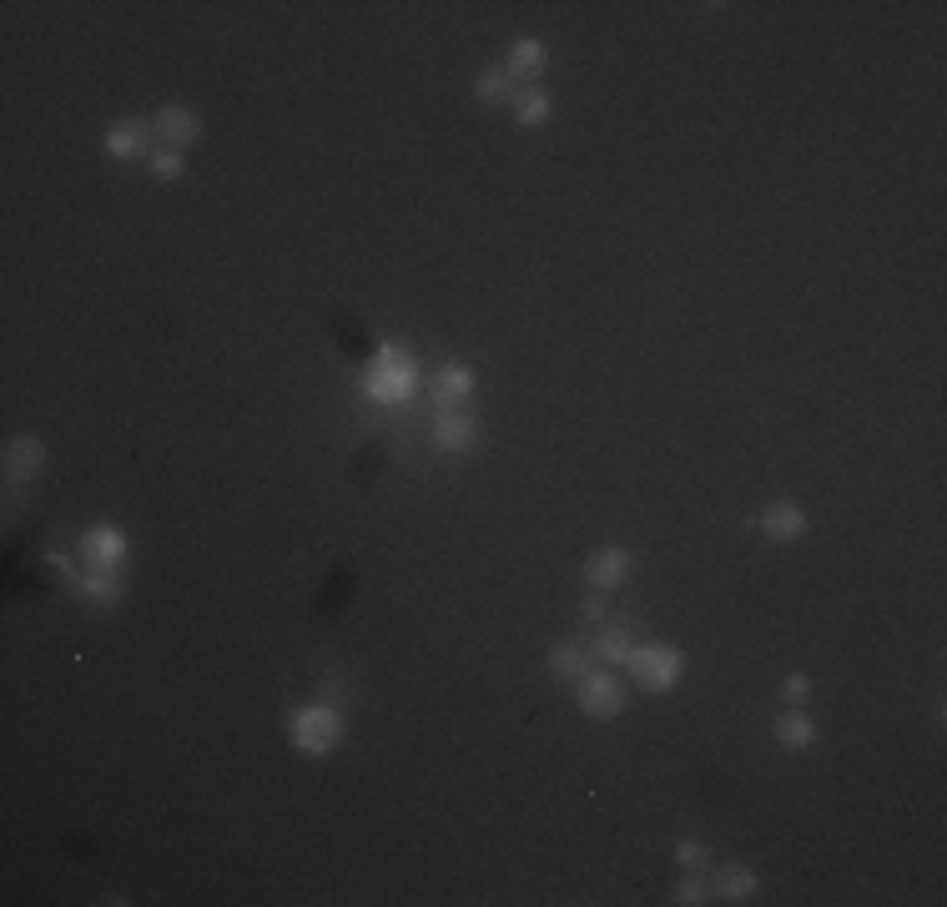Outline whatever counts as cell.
I'll list each match as a JSON object with an SVG mask.
<instances>
[{"label":"cell","mask_w":947,"mask_h":907,"mask_svg":"<svg viewBox=\"0 0 947 907\" xmlns=\"http://www.w3.org/2000/svg\"><path fill=\"white\" fill-rule=\"evenodd\" d=\"M414 383H419V373H414L409 348H403V343H383L363 388H368V399H378V404H403V399L414 394Z\"/></svg>","instance_id":"obj_1"},{"label":"cell","mask_w":947,"mask_h":907,"mask_svg":"<svg viewBox=\"0 0 947 907\" xmlns=\"http://www.w3.org/2000/svg\"><path fill=\"white\" fill-rule=\"evenodd\" d=\"M338 736H343V716H338L333 706H303V711L293 716V746L308 751V756L333 751Z\"/></svg>","instance_id":"obj_2"},{"label":"cell","mask_w":947,"mask_h":907,"mask_svg":"<svg viewBox=\"0 0 947 907\" xmlns=\"http://www.w3.org/2000/svg\"><path fill=\"white\" fill-rule=\"evenodd\" d=\"M625 666H630L635 681L650 686V691H670L675 681H681V656H675L670 645H635Z\"/></svg>","instance_id":"obj_3"},{"label":"cell","mask_w":947,"mask_h":907,"mask_svg":"<svg viewBox=\"0 0 947 907\" xmlns=\"http://www.w3.org/2000/svg\"><path fill=\"white\" fill-rule=\"evenodd\" d=\"M121 555H126L121 530L96 525V530H86V535H81V560H86L91 570H116V565H121Z\"/></svg>","instance_id":"obj_4"},{"label":"cell","mask_w":947,"mask_h":907,"mask_svg":"<svg viewBox=\"0 0 947 907\" xmlns=\"http://www.w3.org/2000/svg\"><path fill=\"white\" fill-rule=\"evenodd\" d=\"M575 686H580V711H585V716H615V711L625 706L620 686H615L610 676H600V671H585Z\"/></svg>","instance_id":"obj_5"},{"label":"cell","mask_w":947,"mask_h":907,"mask_svg":"<svg viewBox=\"0 0 947 907\" xmlns=\"http://www.w3.org/2000/svg\"><path fill=\"white\" fill-rule=\"evenodd\" d=\"M474 394V373L464 368V363H449V368H439V378H434V409L439 414H459V404Z\"/></svg>","instance_id":"obj_6"},{"label":"cell","mask_w":947,"mask_h":907,"mask_svg":"<svg viewBox=\"0 0 947 907\" xmlns=\"http://www.w3.org/2000/svg\"><path fill=\"white\" fill-rule=\"evenodd\" d=\"M152 132H157V126H147V121H121V126H111V132H106V152L111 157H142L152 147Z\"/></svg>","instance_id":"obj_7"},{"label":"cell","mask_w":947,"mask_h":907,"mask_svg":"<svg viewBox=\"0 0 947 907\" xmlns=\"http://www.w3.org/2000/svg\"><path fill=\"white\" fill-rule=\"evenodd\" d=\"M479 439V424L469 419V414H439L434 419V444L444 449V454H459V449H469Z\"/></svg>","instance_id":"obj_8"},{"label":"cell","mask_w":947,"mask_h":907,"mask_svg":"<svg viewBox=\"0 0 947 907\" xmlns=\"http://www.w3.org/2000/svg\"><path fill=\"white\" fill-rule=\"evenodd\" d=\"M157 132H162L172 147H187V142H197L202 121H197V111H187V106H167V111H157Z\"/></svg>","instance_id":"obj_9"},{"label":"cell","mask_w":947,"mask_h":907,"mask_svg":"<svg viewBox=\"0 0 947 907\" xmlns=\"http://www.w3.org/2000/svg\"><path fill=\"white\" fill-rule=\"evenodd\" d=\"M761 530H766L771 540H796V535L806 530V514H801L796 504H771L766 520H761Z\"/></svg>","instance_id":"obj_10"},{"label":"cell","mask_w":947,"mask_h":907,"mask_svg":"<svg viewBox=\"0 0 947 907\" xmlns=\"http://www.w3.org/2000/svg\"><path fill=\"white\" fill-rule=\"evenodd\" d=\"M41 464H46V449H41L36 439H16V444L6 449V474H11V479H31Z\"/></svg>","instance_id":"obj_11"},{"label":"cell","mask_w":947,"mask_h":907,"mask_svg":"<svg viewBox=\"0 0 947 907\" xmlns=\"http://www.w3.org/2000/svg\"><path fill=\"white\" fill-rule=\"evenodd\" d=\"M625 570H630V550H600V555L590 560V585L610 590V585L625 580Z\"/></svg>","instance_id":"obj_12"},{"label":"cell","mask_w":947,"mask_h":907,"mask_svg":"<svg viewBox=\"0 0 947 907\" xmlns=\"http://www.w3.org/2000/svg\"><path fill=\"white\" fill-rule=\"evenodd\" d=\"M545 61H550V56H545V46H539V41H514L504 71L519 81V76H539V71H545Z\"/></svg>","instance_id":"obj_13"},{"label":"cell","mask_w":947,"mask_h":907,"mask_svg":"<svg viewBox=\"0 0 947 907\" xmlns=\"http://www.w3.org/2000/svg\"><path fill=\"white\" fill-rule=\"evenodd\" d=\"M630 651H635V640H630L625 625H610V630H600V640H595V656H605V661H615V666H625Z\"/></svg>","instance_id":"obj_14"},{"label":"cell","mask_w":947,"mask_h":907,"mask_svg":"<svg viewBox=\"0 0 947 907\" xmlns=\"http://www.w3.org/2000/svg\"><path fill=\"white\" fill-rule=\"evenodd\" d=\"M716 892H721L726 902H746V897L756 892V872H746V867H721Z\"/></svg>","instance_id":"obj_15"},{"label":"cell","mask_w":947,"mask_h":907,"mask_svg":"<svg viewBox=\"0 0 947 907\" xmlns=\"http://www.w3.org/2000/svg\"><path fill=\"white\" fill-rule=\"evenodd\" d=\"M76 590H81L86 600H101V605H111V600L121 595V585H116V575H111V570H91V575H76Z\"/></svg>","instance_id":"obj_16"},{"label":"cell","mask_w":947,"mask_h":907,"mask_svg":"<svg viewBox=\"0 0 947 907\" xmlns=\"http://www.w3.org/2000/svg\"><path fill=\"white\" fill-rule=\"evenodd\" d=\"M811 736H817V726H811L801 711H791V716L776 721V741L781 746H811Z\"/></svg>","instance_id":"obj_17"},{"label":"cell","mask_w":947,"mask_h":907,"mask_svg":"<svg viewBox=\"0 0 947 907\" xmlns=\"http://www.w3.org/2000/svg\"><path fill=\"white\" fill-rule=\"evenodd\" d=\"M514 101H519L514 116H519L524 126H539V121L550 116V96H545V91H524V96H514Z\"/></svg>","instance_id":"obj_18"},{"label":"cell","mask_w":947,"mask_h":907,"mask_svg":"<svg viewBox=\"0 0 947 907\" xmlns=\"http://www.w3.org/2000/svg\"><path fill=\"white\" fill-rule=\"evenodd\" d=\"M555 671H560V676H570V681H580V676H585V671H595V666H590V656L580 651V645H560V651H555Z\"/></svg>","instance_id":"obj_19"},{"label":"cell","mask_w":947,"mask_h":907,"mask_svg":"<svg viewBox=\"0 0 947 907\" xmlns=\"http://www.w3.org/2000/svg\"><path fill=\"white\" fill-rule=\"evenodd\" d=\"M479 96H484V101H509V96H519V91H514V76H509V71H484V76H479Z\"/></svg>","instance_id":"obj_20"},{"label":"cell","mask_w":947,"mask_h":907,"mask_svg":"<svg viewBox=\"0 0 947 907\" xmlns=\"http://www.w3.org/2000/svg\"><path fill=\"white\" fill-rule=\"evenodd\" d=\"M177 172H182V157H177V152H157V157H152V177L172 182Z\"/></svg>","instance_id":"obj_21"},{"label":"cell","mask_w":947,"mask_h":907,"mask_svg":"<svg viewBox=\"0 0 947 907\" xmlns=\"http://www.w3.org/2000/svg\"><path fill=\"white\" fill-rule=\"evenodd\" d=\"M675 902H686V907L706 902V882H701V877H686L681 887H675Z\"/></svg>","instance_id":"obj_22"},{"label":"cell","mask_w":947,"mask_h":907,"mask_svg":"<svg viewBox=\"0 0 947 907\" xmlns=\"http://www.w3.org/2000/svg\"><path fill=\"white\" fill-rule=\"evenodd\" d=\"M806 691H811V686H806V676H791V681L781 686V696H786L791 706H801V701H806Z\"/></svg>","instance_id":"obj_23"},{"label":"cell","mask_w":947,"mask_h":907,"mask_svg":"<svg viewBox=\"0 0 947 907\" xmlns=\"http://www.w3.org/2000/svg\"><path fill=\"white\" fill-rule=\"evenodd\" d=\"M675 857H681L686 867H701V862H706V852H701V842H681V847H675Z\"/></svg>","instance_id":"obj_24"}]
</instances>
